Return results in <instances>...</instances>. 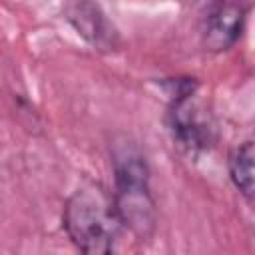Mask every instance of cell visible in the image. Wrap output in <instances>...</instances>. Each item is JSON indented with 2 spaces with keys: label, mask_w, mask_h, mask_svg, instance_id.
Segmentation results:
<instances>
[{
  "label": "cell",
  "mask_w": 255,
  "mask_h": 255,
  "mask_svg": "<svg viewBox=\"0 0 255 255\" xmlns=\"http://www.w3.org/2000/svg\"><path fill=\"white\" fill-rule=\"evenodd\" d=\"M122 227L114 199L96 183L76 189L64 205V229L88 255L112 253Z\"/></svg>",
  "instance_id": "obj_1"
},
{
  "label": "cell",
  "mask_w": 255,
  "mask_h": 255,
  "mask_svg": "<svg viewBox=\"0 0 255 255\" xmlns=\"http://www.w3.org/2000/svg\"><path fill=\"white\" fill-rule=\"evenodd\" d=\"M114 173L112 199L122 225L137 239H149L155 231V201L149 191L147 163L133 143L114 147Z\"/></svg>",
  "instance_id": "obj_2"
},
{
  "label": "cell",
  "mask_w": 255,
  "mask_h": 255,
  "mask_svg": "<svg viewBox=\"0 0 255 255\" xmlns=\"http://www.w3.org/2000/svg\"><path fill=\"white\" fill-rule=\"evenodd\" d=\"M195 94H187L171 100L167 124L173 139L189 153L207 149L213 141V124L209 114L193 100Z\"/></svg>",
  "instance_id": "obj_3"
},
{
  "label": "cell",
  "mask_w": 255,
  "mask_h": 255,
  "mask_svg": "<svg viewBox=\"0 0 255 255\" xmlns=\"http://www.w3.org/2000/svg\"><path fill=\"white\" fill-rule=\"evenodd\" d=\"M66 18L76 32L96 48H114L116 32L102 8L92 0H72L66 8Z\"/></svg>",
  "instance_id": "obj_4"
},
{
  "label": "cell",
  "mask_w": 255,
  "mask_h": 255,
  "mask_svg": "<svg viewBox=\"0 0 255 255\" xmlns=\"http://www.w3.org/2000/svg\"><path fill=\"white\" fill-rule=\"evenodd\" d=\"M243 26V8L235 4L221 2L213 10L205 14V26H203V44L211 52H221L231 48Z\"/></svg>",
  "instance_id": "obj_5"
},
{
  "label": "cell",
  "mask_w": 255,
  "mask_h": 255,
  "mask_svg": "<svg viewBox=\"0 0 255 255\" xmlns=\"http://www.w3.org/2000/svg\"><path fill=\"white\" fill-rule=\"evenodd\" d=\"M253 159H255V147L253 141H243L239 143L231 155H229V175L233 185L251 201L253 199V191H255V167H253Z\"/></svg>",
  "instance_id": "obj_6"
}]
</instances>
